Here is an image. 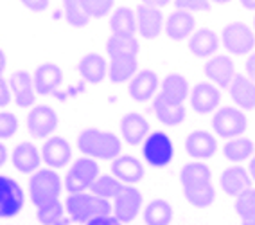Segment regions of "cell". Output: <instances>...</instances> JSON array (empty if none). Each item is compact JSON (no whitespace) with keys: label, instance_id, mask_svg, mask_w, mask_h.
I'll return each instance as SVG.
<instances>
[{"label":"cell","instance_id":"23","mask_svg":"<svg viewBox=\"0 0 255 225\" xmlns=\"http://www.w3.org/2000/svg\"><path fill=\"white\" fill-rule=\"evenodd\" d=\"M153 110H155L156 119L162 124H167V126H178L182 124L185 119V106L183 103H174L171 99H167L165 96L158 94L153 101Z\"/></svg>","mask_w":255,"mask_h":225},{"label":"cell","instance_id":"4","mask_svg":"<svg viewBox=\"0 0 255 225\" xmlns=\"http://www.w3.org/2000/svg\"><path fill=\"white\" fill-rule=\"evenodd\" d=\"M99 177V164L94 159L83 157V159H78L70 166V170L67 171V177H65L63 186L67 188L69 195L87 193L88 189H92V186L96 184V180Z\"/></svg>","mask_w":255,"mask_h":225},{"label":"cell","instance_id":"20","mask_svg":"<svg viewBox=\"0 0 255 225\" xmlns=\"http://www.w3.org/2000/svg\"><path fill=\"white\" fill-rule=\"evenodd\" d=\"M219 186L227 195L237 198L241 193H245L246 189L252 188V177L241 166H232V168H227L221 173Z\"/></svg>","mask_w":255,"mask_h":225},{"label":"cell","instance_id":"32","mask_svg":"<svg viewBox=\"0 0 255 225\" xmlns=\"http://www.w3.org/2000/svg\"><path fill=\"white\" fill-rule=\"evenodd\" d=\"M160 94L174 103H183L191 94L189 81H187V78H183L182 74H169L162 83V92Z\"/></svg>","mask_w":255,"mask_h":225},{"label":"cell","instance_id":"21","mask_svg":"<svg viewBox=\"0 0 255 225\" xmlns=\"http://www.w3.org/2000/svg\"><path fill=\"white\" fill-rule=\"evenodd\" d=\"M156 88H158V76H156V72H153V70H140L131 79L128 92H129L133 101L146 103L156 94Z\"/></svg>","mask_w":255,"mask_h":225},{"label":"cell","instance_id":"45","mask_svg":"<svg viewBox=\"0 0 255 225\" xmlns=\"http://www.w3.org/2000/svg\"><path fill=\"white\" fill-rule=\"evenodd\" d=\"M87 225H126V224H123V222L117 220V218L112 215V216H103V218H97V220H92L90 224H87Z\"/></svg>","mask_w":255,"mask_h":225},{"label":"cell","instance_id":"35","mask_svg":"<svg viewBox=\"0 0 255 225\" xmlns=\"http://www.w3.org/2000/svg\"><path fill=\"white\" fill-rule=\"evenodd\" d=\"M36 218L43 225H69L72 222L65 211V204L61 200L36 209Z\"/></svg>","mask_w":255,"mask_h":225},{"label":"cell","instance_id":"50","mask_svg":"<svg viewBox=\"0 0 255 225\" xmlns=\"http://www.w3.org/2000/svg\"><path fill=\"white\" fill-rule=\"evenodd\" d=\"M241 5L248 11H255V0H239Z\"/></svg>","mask_w":255,"mask_h":225},{"label":"cell","instance_id":"9","mask_svg":"<svg viewBox=\"0 0 255 225\" xmlns=\"http://www.w3.org/2000/svg\"><path fill=\"white\" fill-rule=\"evenodd\" d=\"M142 193L135 186H123V189L114 198V216L123 224H129L138 216L142 209Z\"/></svg>","mask_w":255,"mask_h":225},{"label":"cell","instance_id":"11","mask_svg":"<svg viewBox=\"0 0 255 225\" xmlns=\"http://www.w3.org/2000/svg\"><path fill=\"white\" fill-rule=\"evenodd\" d=\"M137 14V31L142 38L146 40H155L160 36V32L165 29L164 14L156 7L140 4L135 11Z\"/></svg>","mask_w":255,"mask_h":225},{"label":"cell","instance_id":"19","mask_svg":"<svg viewBox=\"0 0 255 225\" xmlns=\"http://www.w3.org/2000/svg\"><path fill=\"white\" fill-rule=\"evenodd\" d=\"M72 157V148L63 137H50L41 148V161L49 166L50 170L65 168Z\"/></svg>","mask_w":255,"mask_h":225},{"label":"cell","instance_id":"42","mask_svg":"<svg viewBox=\"0 0 255 225\" xmlns=\"http://www.w3.org/2000/svg\"><path fill=\"white\" fill-rule=\"evenodd\" d=\"M178 11H209L210 9V0H174Z\"/></svg>","mask_w":255,"mask_h":225},{"label":"cell","instance_id":"30","mask_svg":"<svg viewBox=\"0 0 255 225\" xmlns=\"http://www.w3.org/2000/svg\"><path fill=\"white\" fill-rule=\"evenodd\" d=\"M112 34L119 36H135L137 32V14L129 7H119L110 18Z\"/></svg>","mask_w":255,"mask_h":225},{"label":"cell","instance_id":"36","mask_svg":"<svg viewBox=\"0 0 255 225\" xmlns=\"http://www.w3.org/2000/svg\"><path fill=\"white\" fill-rule=\"evenodd\" d=\"M63 13L65 20L76 29L87 27L88 22L92 20L85 9L83 0H63Z\"/></svg>","mask_w":255,"mask_h":225},{"label":"cell","instance_id":"8","mask_svg":"<svg viewBox=\"0 0 255 225\" xmlns=\"http://www.w3.org/2000/svg\"><path fill=\"white\" fill-rule=\"evenodd\" d=\"M223 45L232 54H248L255 47V34L245 22H232L223 29Z\"/></svg>","mask_w":255,"mask_h":225},{"label":"cell","instance_id":"1","mask_svg":"<svg viewBox=\"0 0 255 225\" xmlns=\"http://www.w3.org/2000/svg\"><path fill=\"white\" fill-rule=\"evenodd\" d=\"M78 148L94 161H115L121 155L123 143L112 132L99 128H87L78 135Z\"/></svg>","mask_w":255,"mask_h":225},{"label":"cell","instance_id":"49","mask_svg":"<svg viewBox=\"0 0 255 225\" xmlns=\"http://www.w3.org/2000/svg\"><path fill=\"white\" fill-rule=\"evenodd\" d=\"M7 162V148H5L4 143H0V168Z\"/></svg>","mask_w":255,"mask_h":225},{"label":"cell","instance_id":"17","mask_svg":"<svg viewBox=\"0 0 255 225\" xmlns=\"http://www.w3.org/2000/svg\"><path fill=\"white\" fill-rule=\"evenodd\" d=\"M32 81H34L36 94L50 96V94H56L58 87L63 81V70L56 63H41L32 74Z\"/></svg>","mask_w":255,"mask_h":225},{"label":"cell","instance_id":"52","mask_svg":"<svg viewBox=\"0 0 255 225\" xmlns=\"http://www.w3.org/2000/svg\"><path fill=\"white\" fill-rule=\"evenodd\" d=\"M241 225H255V215L254 216H248V218H243V224Z\"/></svg>","mask_w":255,"mask_h":225},{"label":"cell","instance_id":"18","mask_svg":"<svg viewBox=\"0 0 255 225\" xmlns=\"http://www.w3.org/2000/svg\"><path fill=\"white\" fill-rule=\"evenodd\" d=\"M185 150L192 159L207 161L218 152V141L212 133L205 132V130H196V132L189 133L185 141Z\"/></svg>","mask_w":255,"mask_h":225},{"label":"cell","instance_id":"34","mask_svg":"<svg viewBox=\"0 0 255 225\" xmlns=\"http://www.w3.org/2000/svg\"><path fill=\"white\" fill-rule=\"evenodd\" d=\"M137 74V58H117L110 60V81L119 85L133 79Z\"/></svg>","mask_w":255,"mask_h":225},{"label":"cell","instance_id":"10","mask_svg":"<svg viewBox=\"0 0 255 225\" xmlns=\"http://www.w3.org/2000/svg\"><path fill=\"white\" fill-rule=\"evenodd\" d=\"M58 126V114L47 105H36L27 115V130L32 137L45 139Z\"/></svg>","mask_w":255,"mask_h":225},{"label":"cell","instance_id":"54","mask_svg":"<svg viewBox=\"0 0 255 225\" xmlns=\"http://www.w3.org/2000/svg\"><path fill=\"white\" fill-rule=\"evenodd\" d=\"M254 29H255V18H254Z\"/></svg>","mask_w":255,"mask_h":225},{"label":"cell","instance_id":"48","mask_svg":"<svg viewBox=\"0 0 255 225\" xmlns=\"http://www.w3.org/2000/svg\"><path fill=\"white\" fill-rule=\"evenodd\" d=\"M5 67H7V58H5V52L4 49L0 47V76L5 72Z\"/></svg>","mask_w":255,"mask_h":225},{"label":"cell","instance_id":"38","mask_svg":"<svg viewBox=\"0 0 255 225\" xmlns=\"http://www.w3.org/2000/svg\"><path fill=\"white\" fill-rule=\"evenodd\" d=\"M123 186H124L123 182H119L114 175H101L99 179L96 180V184L92 186L90 193L110 200V198L117 197V193L123 189Z\"/></svg>","mask_w":255,"mask_h":225},{"label":"cell","instance_id":"41","mask_svg":"<svg viewBox=\"0 0 255 225\" xmlns=\"http://www.w3.org/2000/svg\"><path fill=\"white\" fill-rule=\"evenodd\" d=\"M18 117L11 112H0V139H11L18 132Z\"/></svg>","mask_w":255,"mask_h":225},{"label":"cell","instance_id":"12","mask_svg":"<svg viewBox=\"0 0 255 225\" xmlns=\"http://www.w3.org/2000/svg\"><path fill=\"white\" fill-rule=\"evenodd\" d=\"M203 72L219 88H228L234 78L237 76L232 58H228L225 54H218L214 58H210L203 67Z\"/></svg>","mask_w":255,"mask_h":225},{"label":"cell","instance_id":"13","mask_svg":"<svg viewBox=\"0 0 255 225\" xmlns=\"http://www.w3.org/2000/svg\"><path fill=\"white\" fill-rule=\"evenodd\" d=\"M9 88L11 96H13L14 103L20 108H27L32 106L36 101V88H34V81L32 76L25 70H16L11 74L9 78Z\"/></svg>","mask_w":255,"mask_h":225},{"label":"cell","instance_id":"37","mask_svg":"<svg viewBox=\"0 0 255 225\" xmlns=\"http://www.w3.org/2000/svg\"><path fill=\"white\" fill-rule=\"evenodd\" d=\"M183 195H185L187 202L191 204V206L203 209V207H209L210 204L216 200V188H214V184L210 182V184L198 186V188L183 189Z\"/></svg>","mask_w":255,"mask_h":225},{"label":"cell","instance_id":"6","mask_svg":"<svg viewBox=\"0 0 255 225\" xmlns=\"http://www.w3.org/2000/svg\"><path fill=\"white\" fill-rule=\"evenodd\" d=\"M248 121L246 115L239 108L234 106H223L216 112L214 119H212V128L223 139H236L241 137V133L246 132Z\"/></svg>","mask_w":255,"mask_h":225},{"label":"cell","instance_id":"7","mask_svg":"<svg viewBox=\"0 0 255 225\" xmlns=\"http://www.w3.org/2000/svg\"><path fill=\"white\" fill-rule=\"evenodd\" d=\"M25 195L20 184L11 177L0 175V218H13L23 209Z\"/></svg>","mask_w":255,"mask_h":225},{"label":"cell","instance_id":"53","mask_svg":"<svg viewBox=\"0 0 255 225\" xmlns=\"http://www.w3.org/2000/svg\"><path fill=\"white\" fill-rule=\"evenodd\" d=\"M216 4H228V2H232V0H212Z\"/></svg>","mask_w":255,"mask_h":225},{"label":"cell","instance_id":"5","mask_svg":"<svg viewBox=\"0 0 255 225\" xmlns=\"http://www.w3.org/2000/svg\"><path fill=\"white\" fill-rule=\"evenodd\" d=\"M142 153H144V159H146L147 164L156 168V170H162V168L169 166L171 161H173V155H174L173 141H171V137H169L167 133L153 132L144 141Z\"/></svg>","mask_w":255,"mask_h":225},{"label":"cell","instance_id":"43","mask_svg":"<svg viewBox=\"0 0 255 225\" xmlns=\"http://www.w3.org/2000/svg\"><path fill=\"white\" fill-rule=\"evenodd\" d=\"M20 2H22L29 11H32V13H43L50 4V0H20Z\"/></svg>","mask_w":255,"mask_h":225},{"label":"cell","instance_id":"24","mask_svg":"<svg viewBox=\"0 0 255 225\" xmlns=\"http://www.w3.org/2000/svg\"><path fill=\"white\" fill-rule=\"evenodd\" d=\"M78 70L81 78L92 85H99L103 79L108 76V63L101 54L97 52H88L79 60Z\"/></svg>","mask_w":255,"mask_h":225},{"label":"cell","instance_id":"51","mask_svg":"<svg viewBox=\"0 0 255 225\" xmlns=\"http://www.w3.org/2000/svg\"><path fill=\"white\" fill-rule=\"evenodd\" d=\"M248 173H250V177L255 180V155L252 157V161H250V164H248Z\"/></svg>","mask_w":255,"mask_h":225},{"label":"cell","instance_id":"46","mask_svg":"<svg viewBox=\"0 0 255 225\" xmlns=\"http://www.w3.org/2000/svg\"><path fill=\"white\" fill-rule=\"evenodd\" d=\"M245 69H246V76H248V78L254 79V81H255V52H254V54L248 56V60H246Z\"/></svg>","mask_w":255,"mask_h":225},{"label":"cell","instance_id":"16","mask_svg":"<svg viewBox=\"0 0 255 225\" xmlns=\"http://www.w3.org/2000/svg\"><path fill=\"white\" fill-rule=\"evenodd\" d=\"M189 97H191V106L198 114H210L221 103V94H219L218 87L214 83L207 81L198 83L196 87L191 90Z\"/></svg>","mask_w":255,"mask_h":225},{"label":"cell","instance_id":"47","mask_svg":"<svg viewBox=\"0 0 255 225\" xmlns=\"http://www.w3.org/2000/svg\"><path fill=\"white\" fill-rule=\"evenodd\" d=\"M144 5H149V7H156V9H162L171 2V0H140Z\"/></svg>","mask_w":255,"mask_h":225},{"label":"cell","instance_id":"33","mask_svg":"<svg viewBox=\"0 0 255 225\" xmlns=\"http://www.w3.org/2000/svg\"><path fill=\"white\" fill-rule=\"evenodd\" d=\"M254 141L248 137H236L230 139L223 148L225 159L230 162H243L254 155Z\"/></svg>","mask_w":255,"mask_h":225},{"label":"cell","instance_id":"27","mask_svg":"<svg viewBox=\"0 0 255 225\" xmlns=\"http://www.w3.org/2000/svg\"><path fill=\"white\" fill-rule=\"evenodd\" d=\"M219 40L212 29H198L196 32H192L191 40H189V51L191 54L198 56V58H210L218 51Z\"/></svg>","mask_w":255,"mask_h":225},{"label":"cell","instance_id":"29","mask_svg":"<svg viewBox=\"0 0 255 225\" xmlns=\"http://www.w3.org/2000/svg\"><path fill=\"white\" fill-rule=\"evenodd\" d=\"M180 182H182L183 189L210 184L212 175H210L209 166L203 164V162H189L180 171Z\"/></svg>","mask_w":255,"mask_h":225},{"label":"cell","instance_id":"14","mask_svg":"<svg viewBox=\"0 0 255 225\" xmlns=\"http://www.w3.org/2000/svg\"><path fill=\"white\" fill-rule=\"evenodd\" d=\"M144 164L133 155H119L112 161V175L126 186L138 184L144 179Z\"/></svg>","mask_w":255,"mask_h":225},{"label":"cell","instance_id":"25","mask_svg":"<svg viewBox=\"0 0 255 225\" xmlns=\"http://www.w3.org/2000/svg\"><path fill=\"white\" fill-rule=\"evenodd\" d=\"M230 97L243 110H254L255 108V81L248 76L237 74L230 83Z\"/></svg>","mask_w":255,"mask_h":225},{"label":"cell","instance_id":"31","mask_svg":"<svg viewBox=\"0 0 255 225\" xmlns=\"http://www.w3.org/2000/svg\"><path fill=\"white\" fill-rule=\"evenodd\" d=\"M174 218L173 206L167 200L156 198L151 200L144 209V222L146 225H171Z\"/></svg>","mask_w":255,"mask_h":225},{"label":"cell","instance_id":"39","mask_svg":"<svg viewBox=\"0 0 255 225\" xmlns=\"http://www.w3.org/2000/svg\"><path fill=\"white\" fill-rule=\"evenodd\" d=\"M234 209H236L237 216L243 218H248V216L255 215V189L250 188L246 189L245 193H241L236 198V204H234Z\"/></svg>","mask_w":255,"mask_h":225},{"label":"cell","instance_id":"44","mask_svg":"<svg viewBox=\"0 0 255 225\" xmlns=\"http://www.w3.org/2000/svg\"><path fill=\"white\" fill-rule=\"evenodd\" d=\"M11 101V88L9 83L5 81L4 76H0V108L7 106Z\"/></svg>","mask_w":255,"mask_h":225},{"label":"cell","instance_id":"26","mask_svg":"<svg viewBox=\"0 0 255 225\" xmlns=\"http://www.w3.org/2000/svg\"><path fill=\"white\" fill-rule=\"evenodd\" d=\"M11 162L20 173H36L41 162V153L32 143H20L11 153Z\"/></svg>","mask_w":255,"mask_h":225},{"label":"cell","instance_id":"22","mask_svg":"<svg viewBox=\"0 0 255 225\" xmlns=\"http://www.w3.org/2000/svg\"><path fill=\"white\" fill-rule=\"evenodd\" d=\"M196 27V20L192 13L187 11H173L165 20V34L174 41H182L185 38L192 36Z\"/></svg>","mask_w":255,"mask_h":225},{"label":"cell","instance_id":"15","mask_svg":"<svg viewBox=\"0 0 255 225\" xmlns=\"http://www.w3.org/2000/svg\"><path fill=\"white\" fill-rule=\"evenodd\" d=\"M119 126H121V135H123L124 143H128L129 146H138L149 135V123L144 115L137 114V112H129L124 115Z\"/></svg>","mask_w":255,"mask_h":225},{"label":"cell","instance_id":"2","mask_svg":"<svg viewBox=\"0 0 255 225\" xmlns=\"http://www.w3.org/2000/svg\"><path fill=\"white\" fill-rule=\"evenodd\" d=\"M65 211L72 222L87 225L103 216H112L114 206H110V200L106 198L96 197L92 193H76L67 197Z\"/></svg>","mask_w":255,"mask_h":225},{"label":"cell","instance_id":"3","mask_svg":"<svg viewBox=\"0 0 255 225\" xmlns=\"http://www.w3.org/2000/svg\"><path fill=\"white\" fill-rule=\"evenodd\" d=\"M61 189H63V182L59 179V175L50 168L38 170L36 173H32L29 180V195L36 209L59 202Z\"/></svg>","mask_w":255,"mask_h":225},{"label":"cell","instance_id":"40","mask_svg":"<svg viewBox=\"0 0 255 225\" xmlns=\"http://www.w3.org/2000/svg\"><path fill=\"white\" fill-rule=\"evenodd\" d=\"M90 18H103L112 11L115 0H83Z\"/></svg>","mask_w":255,"mask_h":225},{"label":"cell","instance_id":"28","mask_svg":"<svg viewBox=\"0 0 255 225\" xmlns=\"http://www.w3.org/2000/svg\"><path fill=\"white\" fill-rule=\"evenodd\" d=\"M106 52H108L110 60H117V58H137L140 52V45L135 36H119L112 34L106 40Z\"/></svg>","mask_w":255,"mask_h":225}]
</instances>
